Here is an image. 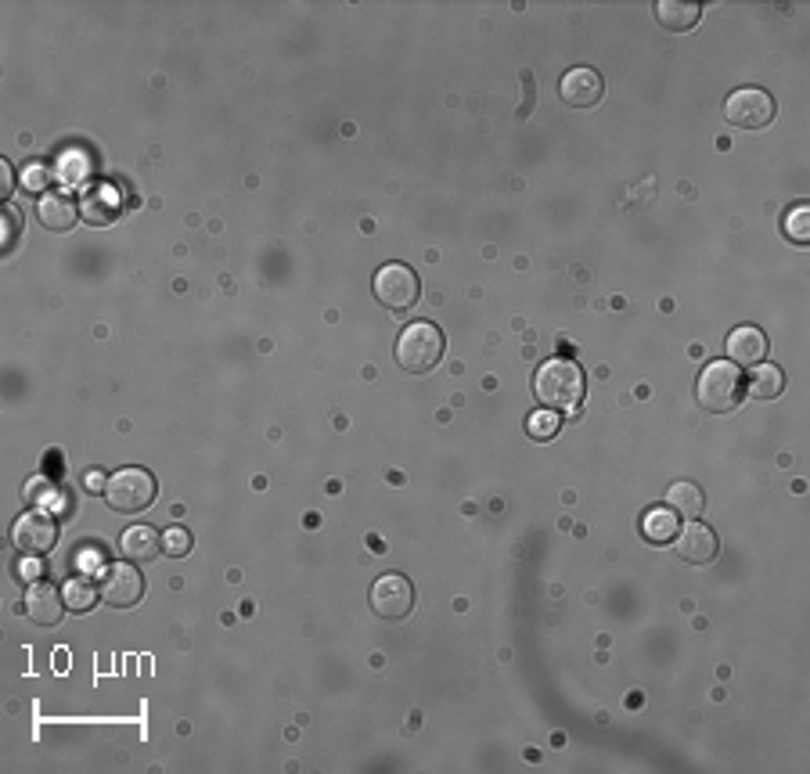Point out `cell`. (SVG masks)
<instances>
[{
	"label": "cell",
	"mask_w": 810,
	"mask_h": 774,
	"mask_svg": "<svg viewBox=\"0 0 810 774\" xmlns=\"http://www.w3.org/2000/svg\"><path fill=\"white\" fill-rule=\"evenodd\" d=\"M533 389L548 411H576L584 400V371L569 357L544 360L533 378Z\"/></svg>",
	"instance_id": "6da1fadb"
},
{
	"label": "cell",
	"mask_w": 810,
	"mask_h": 774,
	"mask_svg": "<svg viewBox=\"0 0 810 774\" xmlns=\"http://www.w3.org/2000/svg\"><path fill=\"white\" fill-rule=\"evenodd\" d=\"M742 393H746V382H742V375H738V368L731 360H710V364L702 368L699 382H695V396H699L702 411H710V414L735 411Z\"/></svg>",
	"instance_id": "7a4b0ae2"
},
{
	"label": "cell",
	"mask_w": 810,
	"mask_h": 774,
	"mask_svg": "<svg viewBox=\"0 0 810 774\" xmlns=\"http://www.w3.org/2000/svg\"><path fill=\"white\" fill-rule=\"evenodd\" d=\"M443 357V332L429 321H414L407 324L400 339H396V360L400 368L422 375V371H432Z\"/></svg>",
	"instance_id": "3957f363"
},
{
	"label": "cell",
	"mask_w": 810,
	"mask_h": 774,
	"mask_svg": "<svg viewBox=\"0 0 810 774\" xmlns=\"http://www.w3.org/2000/svg\"><path fill=\"white\" fill-rule=\"evenodd\" d=\"M105 501L116 512H141L155 501V479L144 468H119L116 476H108Z\"/></svg>",
	"instance_id": "277c9868"
},
{
	"label": "cell",
	"mask_w": 810,
	"mask_h": 774,
	"mask_svg": "<svg viewBox=\"0 0 810 774\" xmlns=\"http://www.w3.org/2000/svg\"><path fill=\"white\" fill-rule=\"evenodd\" d=\"M724 119L742 130H764L774 119V101L767 90L760 87H742L724 101Z\"/></svg>",
	"instance_id": "5b68a950"
},
{
	"label": "cell",
	"mask_w": 810,
	"mask_h": 774,
	"mask_svg": "<svg viewBox=\"0 0 810 774\" xmlns=\"http://www.w3.org/2000/svg\"><path fill=\"white\" fill-rule=\"evenodd\" d=\"M418 292H422V285H418V274H414L411 267H404V263L378 267L375 296L382 306H389V310H407V306L418 303Z\"/></svg>",
	"instance_id": "8992f818"
},
{
	"label": "cell",
	"mask_w": 810,
	"mask_h": 774,
	"mask_svg": "<svg viewBox=\"0 0 810 774\" xmlns=\"http://www.w3.org/2000/svg\"><path fill=\"white\" fill-rule=\"evenodd\" d=\"M414 605V591L407 584V576L400 573H386L378 576L375 587H371V609L382 616V620H404Z\"/></svg>",
	"instance_id": "52a82bcc"
},
{
	"label": "cell",
	"mask_w": 810,
	"mask_h": 774,
	"mask_svg": "<svg viewBox=\"0 0 810 774\" xmlns=\"http://www.w3.org/2000/svg\"><path fill=\"white\" fill-rule=\"evenodd\" d=\"M98 591H101V598H105L108 605H116V609H130V605L141 602L144 580H141V573L130 566V562H116V566L105 569Z\"/></svg>",
	"instance_id": "ba28073f"
},
{
	"label": "cell",
	"mask_w": 810,
	"mask_h": 774,
	"mask_svg": "<svg viewBox=\"0 0 810 774\" xmlns=\"http://www.w3.org/2000/svg\"><path fill=\"white\" fill-rule=\"evenodd\" d=\"M54 540H58V530H54V522L44 512L18 515V522L11 526V544L22 555H44V551L54 548Z\"/></svg>",
	"instance_id": "9c48e42d"
},
{
	"label": "cell",
	"mask_w": 810,
	"mask_h": 774,
	"mask_svg": "<svg viewBox=\"0 0 810 774\" xmlns=\"http://www.w3.org/2000/svg\"><path fill=\"white\" fill-rule=\"evenodd\" d=\"M674 544H677V555H681L684 562H692V566H706V562H713V558H717V548H720L717 533L695 519L688 522L684 530H677Z\"/></svg>",
	"instance_id": "30bf717a"
},
{
	"label": "cell",
	"mask_w": 810,
	"mask_h": 774,
	"mask_svg": "<svg viewBox=\"0 0 810 774\" xmlns=\"http://www.w3.org/2000/svg\"><path fill=\"white\" fill-rule=\"evenodd\" d=\"M558 90H562V101H566V105L591 108V105H598V101H602L605 83L594 69H587V65H576V69H569L566 76H562V87H558Z\"/></svg>",
	"instance_id": "8fae6325"
},
{
	"label": "cell",
	"mask_w": 810,
	"mask_h": 774,
	"mask_svg": "<svg viewBox=\"0 0 810 774\" xmlns=\"http://www.w3.org/2000/svg\"><path fill=\"white\" fill-rule=\"evenodd\" d=\"M724 353H728V360L735 364V368H753V364H764L767 357V335L756 328V324H742V328H735V332L728 335V342H724Z\"/></svg>",
	"instance_id": "7c38bea8"
},
{
	"label": "cell",
	"mask_w": 810,
	"mask_h": 774,
	"mask_svg": "<svg viewBox=\"0 0 810 774\" xmlns=\"http://www.w3.org/2000/svg\"><path fill=\"white\" fill-rule=\"evenodd\" d=\"M62 605H65V598H62V591L58 587H51V584H29V591H26V612L33 616L36 623H44V627H51V623H58L62 620Z\"/></svg>",
	"instance_id": "4fadbf2b"
},
{
	"label": "cell",
	"mask_w": 810,
	"mask_h": 774,
	"mask_svg": "<svg viewBox=\"0 0 810 774\" xmlns=\"http://www.w3.org/2000/svg\"><path fill=\"white\" fill-rule=\"evenodd\" d=\"M162 551V533L152 530V526H130L119 537V555L126 562H152Z\"/></svg>",
	"instance_id": "5bb4252c"
},
{
	"label": "cell",
	"mask_w": 810,
	"mask_h": 774,
	"mask_svg": "<svg viewBox=\"0 0 810 774\" xmlns=\"http://www.w3.org/2000/svg\"><path fill=\"white\" fill-rule=\"evenodd\" d=\"M36 216H40V224L47 231H69L76 224V202L69 195H62V191H47L40 198V206H36Z\"/></svg>",
	"instance_id": "9a60e30c"
},
{
	"label": "cell",
	"mask_w": 810,
	"mask_h": 774,
	"mask_svg": "<svg viewBox=\"0 0 810 774\" xmlns=\"http://www.w3.org/2000/svg\"><path fill=\"white\" fill-rule=\"evenodd\" d=\"M656 18H659V26H666L670 33H688V29L699 26L702 8L692 4V0H659Z\"/></svg>",
	"instance_id": "2e32d148"
},
{
	"label": "cell",
	"mask_w": 810,
	"mask_h": 774,
	"mask_svg": "<svg viewBox=\"0 0 810 774\" xmlns=\"http://www.w3.org/2000/svg\"><path fill=\"white\" fill-rule=\"evenodd\" d=\"M666 508H674L677 515H688V519H695V515L706 508V497H702V490L695 483H670V490H666Z\"/></svg>",
	"instance_id": "e0dca14e"
},
{
	"label": "cell",
	"mask_w": 810,
	"mask_h": 774,
	"mask_svg": "<svg viewBox=\"0 0 810 774\" xmlns=\"http://www.w3.org/2000/svg\"><path fill=\"white\" fill-rule=\"evenodd\" d=\"M641 530H645V537L652 540V544H666V540L677 537V512L674 508H652V512L645 515V522H641Z\"/></svg>",
	"instance_id": "ac0fdd59"
},
{
	"label": "cell",
	"mask_w": 810,
	"mask_h": 774,
	"mask_svg": "<svg viewBox=\"0 0 810 774\" xmlns=\"http://www.w3.org/2000/svg\"><path fill=\"white\" fill-rule=\"evenodd\" d=\"M785 386V375L782 368H774V364H753V375H749V393L756 396V400H771V396H778Z\"/></svg>",
	"instance_id": "d6986e66"
},
{
	"label": "cell",
	"mask_w": 810,
	"mask_h": 774,
	"mask_svg": "<svg viewBox=\"0 0 810 774\" xmlns=\"http://www.w3.org/2000/svg\"><path fill=\"white\" fill-rule=\"evenodd\" d=\"M119 213V195L112 188H94L87 195V220L94 224H108Z\"/></svg>",
	"instance_id": "ffe728a7"
},
{
	"label": "cell",
	"mask_w": 810,
	"mask_h": 774,
	"mask_svg": "<svg viewBox=\"0 0 810 774\" xmlns=\"http://www.w3.org/2000/svg\"><path fill=\"white\" fill-rule=\"evenodd\" d=\"M782 231H785V238H789V242L807 245L810 242V206H803V202H800V206H792L789 216H785Z\"/></svg>",
	"instance_id": "44dd1931"
},
{
	"label": "cell",
	"mask_w": 810,
	"mask_h": 774,
	"mask_svg": "<svg viewBox=\"0 0 810 774\" xmlns=\"http://www.w3.org/2000/svg\"><path fill=\"white\" fill-rule=\"evenodd\" d=\"M98 594H101V591H94V587H90L87 580H69V584L62 587L65 609H72V612H87L90 605L98 602Z\"/></svg>",
	"instance_id": "7402d4cb"
},
{
	"label": "cell",
	"mask_w": 810,
	"mask_h": 774,
	"mask_svg": "<svg viewBox=\"0 0 810 774\" xmlns=\"http://www.w3.org/2000/svg\"><path fill=\"white\" fill-rule=\"evenodd\" d=\"M558 425H562V418H558V411H533L530 418H526V429H530L533 440H551L558 432Z\"/></svg>",
	"instance_id": "603a6c76"
},
{
	"label": "cell",
	"mask_w": 810,
	"mask_h": 774,
	"mask_svg": "<svg viewBox=\"0 0 810 774\" xmlns=\"http://www.w3.org/2000/svg\"><path fill=\"white\" fill-rule=\"evenodd\" d=\"M162 551L170 558H184L191 551V533L184 526H170V530L162 533Z\"/></svg>",
	"instance_id": "cb8c5ba5"
},
{
	"label": "cell",
	"mask_w": 810,
	"mask_h": 774,
	"mask_svg": "<svg viewBox=\"0 0 810 774\" xmlns=\"http://www.w3.org/2000/svg\"><path fill=\"white\" fill-rule=\"evenodd\" d=\"M18 234H22V213L11 206H4V220H0V245L4 249H11V245L18 242Z\"/></svg>",
	"instance_id": "d4e9b609"
},
{
	"label": "cell",
	"mask_w": 810,
	"mask_h": 774,
	"mask_svg": "<svg viewBox=\"0 0 810 774\" xmlns=\"http://www.w3.org/2000/svg\"><path fill=\"white\" fill-rule=\"evenodd\" d=\"M47 180H51V173H47L44 166H29V170L22 173V184H26V191H44Z\"/></svg>",
	"instance_id": "484cf974"
},
{
	"label": "cell",
	"mask_w": 810,
	"mask_h": 774,
	"mask_svg": "<svg viewBox=\"0 0 810 774\" xmlns=\"http://www.w3.org/2000/svg\"><path fill=\"white\" fill-rule=\"evenodd\" d=\"M105 486H108L105 472H98V468H87V472H83V490H87V494H105Z\"/></svg>",
	"instance_id": "4316f807"
},
{
	"label": "cell",
	"mask_w": 810,
	"mask_h": 774,
	"mask_svg": "<svg viewBox=\"0 0 810 774\" xmlns=\"http://www.w3.org/2000/svg\"><path fill=\"white\" fill-rule=\"evenodd\" d=\"M40 573H44V562H36V555H26V562L18 566V576H22L26 584H36V580H40Z\"/></svg>",
	"instance_id": "83f0119b"
},
{
	"label": "cell",
	"mask_w": 810,
	"mask_h": 774,
	"mask_svg": "<svg viewBox=\"0 0 810 774\" xmlns=\"http://www.w3.org/2000/svg\"><path fill=\"white\" fill-rule=\"evenodd\" d=\"M0 184H4V188H0V191L8 195V191H11V170H8V166H0Z\"/></svg>",
	"instance_id": "f1b7e54d"
}]
</instances>
